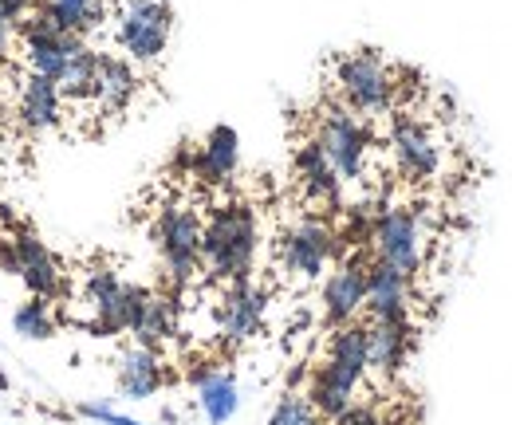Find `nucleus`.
<instances>
[{"label": "nucleus", "mask_w": 512, "mask_h": 425, "mask_svg": "<svg viewBox=\"0 0 512 425\" xmlns=\"http://www.w3.org/2000/svg\"><path fill=\"white\" fill-rule=\"evenodd\" d=\"M363 382H367V327L359 323L335 327L327 339L323 363L312 370L308 402L316 406L323 422H339L359 402Z\"/></svg>", "instance_id": "nucleus-1"}, {"label": "nucleus", "mask_w": 512, "mask_h": 425, "mask_svg": "<svg viewBox=\"0 0 512 425\" xmlns=\"http://www.w3.org/2000/svg\"><path fill=\"white\" fill-rule=\"evenodd\" d=\"M256 256H260V221L253 205L245 201L217 205L201 229V268L221 284H237V280H253Z\"/></svg>", "instance_id": "nucleus-2"}, {"label": "nucleus", "mask_w": 512, "mask_h": 425, "mask_svg": "<svg viewBox=\"0 0 512 425\" xmlns=\"http://www.w3.org/2000/svg\"><path fill=\"white\" fill-rule=\"evenodd\" d=\"M335 87L343 95V107L359 119H383L398 103V75L371 48L351 52L335 63Z\"/></svg>", "instance_id": "nucleus-3"}, {"label": "nucleus", "mask_w": 512, "mask_h": 425, "mask_svg": "<svg viewBox=\"0 0 512 425\" xmlns=\"http://www.w3.org/2000/svg\"><path fill=\"white\" fill-rule=\"evenodd\" d=\"M312 142L323 150V158L331 162V170L339 174V182H363L367 166H371V126L367 119H359L355 111L331 103L316 115V130Z\"/></svg>", "instance_id": "nucleus-4"}, {"label": "nucleus", "mask_w": 512, "mask_h": 425, "mask_svg": "<svg viewBox=\"0 0 512 425\" xmlns=\"http://www.w3.org/2000/svg\"><path fill=\"white\" fill-rule=\"evenodd\" d=\"M201 229L205 221L186 201H170L154 217V244H158L166 280L174 288H190L201 272Z\"/></svg>", "instance_id": "nucleus-5"}, {"label": "nucleus", "mask_w": 512, "mask_h": 425, "mask_svg": "<svg viewBox=\"0 0 512 425\" xmlns=\"http://www.w3.org/2000/svg\"><path fill=\"white\" fill-rule=\"evenodd\" d=\"M174 32V8L166 0H119L115 40L134 67H150L166 56Z\"/></svg>", "instance_id": "nucleus-6"}, {"label": "nucleus", "mask_w": 512, "mask_h": 425, "mask_svg": "<svg viewBox=\"0 0 512 425\" xmlns=\"http://www.w3.org/2000/svg\"><path fill=\"white\" fill-rule=\"evenodd\" d=\"M150 300L146 288L127 284L119 272L111 268H91L83 276V304H87V323L95 335H123L138 323L142 307Z\"/></svg>", "instance_id": "nucleus-7"}, {"label": "nucleus", "mask_w": 512, "mask_h": 425, "mask_svg": "<svg viewBox=\"0 0 512 425\" xmlns=\"http://www.w3.org/2000/svg\"><path fill=\"white\" fill-rule=\"evenodd\" d=\"M386 142H390V158L398 174H406L410 182H434L446 170V142L438 126L418 119L414 111H398L390 119Z\"/></svg>", "instance_id": "nucleus-8"}, {"label": "nucleus", "mask_w": 512, "mask_h": 425, "mask_svg": "<svg viewBox=\"0 0 512 425\" xmlns=\"http://www.w3.org/2000/svg\"><path fill=\"white\" fill-rule=\"evenodd\" d=\"M371 248H375V264H386L414 280L426 264V225H422L418 209L386 205L383 213H375Z\"/></svg>", "instance_id": "nucleus-9"}, {"label": "nucleus", "mask_w": 512, "mask_h": 425, "mask_svg": "<svg viewBox=\"0 0 512 425\" xmlns=\"http://www.w3.org/2000/svg\"><path fill=\"white\" fill-rule=\"evenodd\" d=\"M339 252H343V237L320 217H304L280 237V268L292 280L312 284L339 260Z\"/></svg>", "instance_id": "nucleus-10"}, {"label": "nucleus", "mask_w": 512, "mask_h": 425, "mask_svg": "<svg viewBox=\"0 0 512 425\" xmlns=\"http://www.w3.org/2000/svg\"><path fill=\"white\" fill-rule=\"evenodd\" d=\"M87 48L83 36H71L64 28H56L44 12H32L24 24H20V52L32 75H44L52 83H60L67 71V63L75 60L79 52Z\"/></svg>", "instance_id": "nucleus-11"}, {"label": "nucleus", "mask_w": 512, "mask_h": 425, "mask_svg": "<svg viewBox=\"0 0 512 425\" xmlns=\"http://www.w3.org/2000/svg\"><path fill=\"white\" fill-rule=\"evenodd\" d=\"M367 272H371V264H367L359 252H351V256L339 260L335 272L323 280L320 311H323V323H327L331 331L355 323V319L367 311Z\"/></svg>", "instance_id": "nucleus-12"}, {"label": "nucleus", "mask_w": 512, "mask_h": 425, "mask_svg": "<svg viewBox=\"0 0 512 425\" xmlns=\"http://www.w3.org/2000/svg\"><path fill=\"white\" fill-rule=\"evenodd\" d=\"M268 319V288H260L256 280H237L225 284V296L217 304V331L225 343L241 347L264 331Z\"/></svg>", "instance_id": "nucleus-13"}, {"label": "nucleus", "mask_w": 512, "mask_h": 425, "mask_svg": "<svg viewBox=\"0 0 512 425\" xmlns=\"http://www.w3.org/2000/svg\"><path fill=\"white\" fill-rule=\"evenodd\" d=\"M0 260L24 280V288L36 296V300H56L64 292V268L60 260L48 252V244L32 233H20L12 248L0 252Z\"/></svg>", "instance_id": "nucleus-14"}, {"label": "nucleus", "mask_w": 512, "mask_h": 425, "mask_svg": "<svg viewBox=\"0 0 512 425\" xmlns=\"http://www.w3.org/2000/svg\"><path fill=\"white\" fill-rule=\"evenodd\" d=\"M142 79H138V67L127 56H115V52H99V67H95V91H91V107L95 115H123L134 95H138Z\"/></svg>", "instance_id": "nucleus-15"}, {"label": "nucleus", "mask_w": 512, "mask_h": 425, "mask_svg": "<svg viewBox=\"0 0 512 425\" xmlns=\"http://www.w3.org/2000/svg\"><path fill=\"white\" fill-rule=\"evenodd\" d=\"M414 351V323H367V378L394 382Z\"/></svg>", "instance_id": "nucleus-16"}, {"label": "nucleus", "mask_w": 512, "mask_h": 425, "mask_svg": "<svg viewBox=\"0 0 512 425\" xmlns=\"http://www.w3.org/2000/svg\"><path fill=\"white\" fill-rule=\"evenodd\" d=\"M410 307H414V280L386 264H371V272H367L371 323H410Z\"/></svg>", "instance_id": "nucleus-17"}, {"label": "nucleus", "mask_w": 512, "mask_h": 425, "mask_svg": "<svg viewBox=\"0 0 512 425\" xmlns=\"http://www.w3.org/2000/svg\"><path fill=\"white\" fill-rule=\"evenodd\" d=\"M64 91L60 83L44 79V75H24L20 87H16V115L24 122V130L32 134H44V130H56L64 122Z\"/></svg>", "instance_id": "nucleus-18"}, {"label": "nucleus", "mask_w": 512, "mask_h": 425, "mask_svg": "<svg viewBox=\"0 0 512 425\" xmlns=\"http://www.w3.org/2000/svg\"><path fill=\"white\" fill-rule=\"evenodd\" d=\"M241 166V134L233 126H213L205 142L193 150L190 174L205 185H229Z\"/></svg>", "instance_id": "nucleus-19"}, {"label": "nucleus", "mask_w": 512, "mask_h": 425, "mask_svg": "<svg viewBox=\"0 0 512 425\" xmlns=\"http://www.w3.org/2000/svg\"><path fill=\"white\" fill-rule=\"evenodd\" d=\"M119 390L130 402H150L162 386H166V366H162V355L150 351V347H127L119 355Z\"/></svg>", "instance_id": "nucleus-20"}, {"label": "nucleus", "mask_w": 512, "mask_h": 425, "mask_svg": "<svg viewBox=\"0 0 512 425\" xmlns=\"http://www.w3.org/2000/svg\"><path fill=\"white\" fill-rule=\"evenodd\" d=\"M193 386H197V406L205 414L209 425H225L237 418L241 410V386L229 370H213V366H201L190 374Z\"/></svg>", "instance_id": "nucleus-21"}, {"label": "nucleus", "mask_w": 512, "mask_h": 425, "mask_svg": "<svg viewBox=\"0 0 512 425\" xmlns=\"http://www.w3.org/2000/svg\"><path fill=\"white\" fill-rule=\"evenodd\" d=\"M292 170H296V182L304 189L308 201H320V205H335L343 197V182L339 174L331 170V162L323 158V150L308 138L300 142V150L292 154Z\"/></svg>", "instance_id": "nucleus-22"}, {"label": "nucleus", "mask_w": 512, "mask_h": 425, "mask_svg": "<svg viewBox=\"0 0 512 425\" xmlns=\"http://www.w3.org/2000/svg\"><path fill=\"white\" fill-rule=\"evenodd\" d=\"M40 12H44L56 28H64L71 36H83V40H87L91 32L103 28V20H107V12H111V0H44Z\"/></svg>", "instance_id": "nucleus-23"}, {"label": "nucleus", "mask_w": 512, "mask_h": 425, "mask_svg": "<svg viewBox=\"0 0 512 425\" xmlns=\"http://www.w3.org/2000/svg\"><path fill=\"white\" fill-rule=\"evenodd\" d=\"M130 335H134L138 347H150V351L166 347L178 335V304L170 296H150L142 315H138V323L130 327Z\"/></svg>", "instance_id": "nucleus-24"}, {"label": "nucleus", "mask_w": 512, "mask_h": 425, "mask_svg": "<svg viewBox=\"0 0 512 425\" xmlns=\"http://www.w3.org/2000/svg\"><path fill=\"white\" fill-rule=\"evenodd\" d=\"M12 327H16V335L20 339H32V343H40V339H52L56 335V311L48 300H24V304L12 311Z\"/></svg>", "instance_id": "nucleus-25"}, {"label": "nucleus", "mask_w": 512, "mask_h": 425, "mask_svg": "<svg viewBox=\"0 0 512 425\" xmlns=\"http://www.w3.org/2000/svg\"><path fill=\"white\" fill-rule=\"evenodd\" d=\"M264 425H323V418L316 414V406L308 402V394L288 390V394L272 406V414H268Z\"/></svg>", "instance_id": "nucleus-26"}, {"label": "nucleus", "mask_w": 512, "mask_h": 425, "mask_svg": "<svg viewBox=\"0 0 512 425\" xmlns=\"http://www.w3.org/2000/svg\"><path fill=\"white\" fill-rule=\"evenodd\" d=\"M79 418H87V422L95 425H146L138 422V418H130V414H119L115 406H103V402H83L79 406Z\"/></svg>", "instance_id": "nucleus-27"}, {"label": "nucleus", "mask_w": 512, "mask_h": 425, "mask_svg": "<svg viewBox=\"0 0 512 425\" xmlns=\"http://www.w3.org/2000/svg\"><path fill=\"white\" fill-rule=\"evenodd\" d=\"M20 36V20L8 12V4L0 0V63L8 60V52H12V40Z\"/></svg>", "instance_id": "nucleus-28"}, {"label": "nucleus", "mask_w": 512, "mask_h": 425, "mask_svg": "<svg viewBox=\"0 0 512 425\" xmlns=\"http://www.w3.org/2000/svg\"><path fill=\"white\" fill-rule=\"evenodd\" d=\"M335 425H386V422H383V414H379L375 406H363V402H355V406H351V410H347V414H343V418H339Z\"/></svg>", "instance_id": "nucleus-29"}, {"label": "nucleus", "mask_w": 512, "mask_h": 425, "mask_svg": "<svg viewBox=\"0 0 512 425\" xmlns=\"http://www.w3.org/2000/svg\"><path fill=\"white\" fill-rule=\"evenodd\" d=\"M4 4H8V12H12L16 20H28L32 12H40L44 0H4Z\"/></svg>", "instance_id": "nucleus-30"}, {"label": "nucleus", "mask_w": 512, "mask_h": 425, "mask_svg": "<svg viewBox=\"0 0 512 425\" xmlns=\"http://www.w3.org/2000/svg\"><path fill=\"white\" fill-rule=\"evenodd\" d=\"M0 390H8V378H4V374H0Z\"/></svg>", "instance_id": "nucleus-31"}]
</instances>
